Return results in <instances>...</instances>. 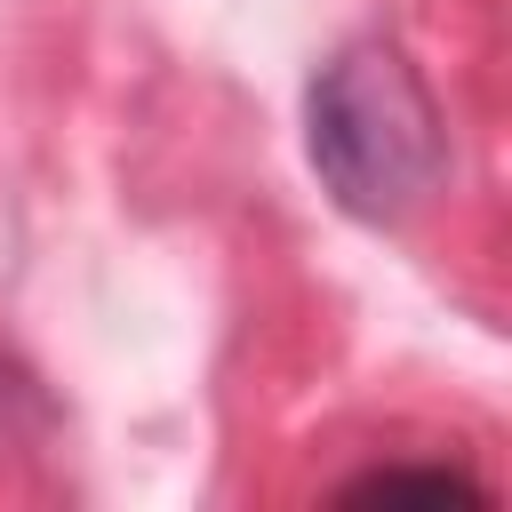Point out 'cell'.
I'll return each instance as SVG.
<instances>
[{"instance_id":"6da1fadb","label":"cell","mask_w":512,"mask_h":512,"mask_svg":"<svg viewBox=\"0 0 512 512\" xmlns=\"http://www.w3.org/2000/svg\"><path fill=\"white\" fill-rule=\"evenodd\" d=\"M304 144H312V176L328 184V200L368 224L408 216L448 176V120L432 88L416 80V64L384 40L336 48L312 72Z\"/></svg>"}]
</instances>
